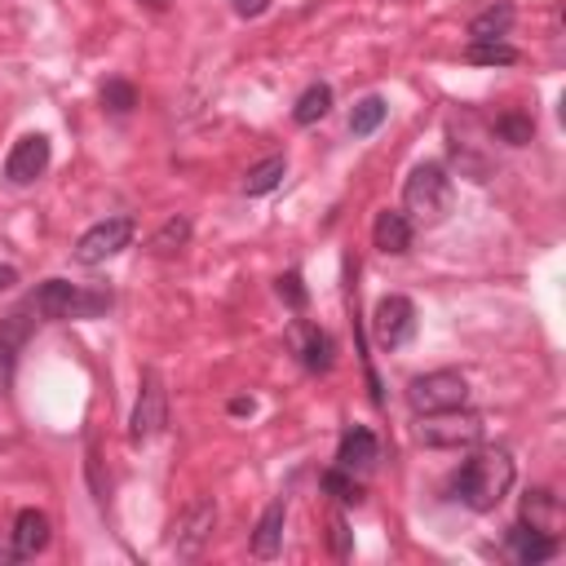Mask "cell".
<instances>
[{"instance_id":"obj_1","label":"cell","mask_w":566,"mask_h":566,"mask_svg":"<svg viewBox=\"0 0 566 566\" xmlns=\"http://www.w3.org/2000/svg\"><path fill=\"white\" fill-rule=\"evenodd\" d=\"M513 455L504 451V447H482V451H473L460 469H455V478H451V495L464 504V509H473V513H491V509H500V500L509 495V486H513Z\"/></svg>"},{"instance_id":"obj_2","label":"cell","mask_w":566,"mask_h":566,"mask_svg":"<svg viewBox=\"0 0 566 566\" xmlns=\"http://www.w3.org/2000/svg\"><path fill=\"white\" fill-rule=\"evenodd\" d=\"M27 310L49 318V323H66V318H97L111 310V292L106 287H75L66 279H44L31 296Z\"/></svg>"},{"instance_id":"obj_3","label":"cell","mask_w":566,"mask_h":566,"mask_svg":"<svg viewBox=\"0 0 566 566\" xmlns=\"http://www.w3.org/2000/svg\"><path fill=\"white\" fill-rule=\"evenodd\" d=\"M451 177L442 164H416L407 186H402V217L407 221H420V226H438L447 212H451Z\"/></svg>"},{"instance_id":"obj_4","label":"cell","mask_w":566,"mask_h":566,"mask_svg":"<svg viewBox=\"0 0 566 566\" xmlns=\"http://www.w3.org/2000/svg\"><path fill=\"white\" fill-rule=\"evenodd\" d=\"M469 402V385L460 371H424L416 380H407V407L416 416H433V411H451Z\"/></svg>"},{"instance_id":"obj_5","label":"cell","mask_w":566,"mask_h":566,"mask_svg":"<svg viewBox=\"0 0 566 566\" xmlns=\"http://www.w3.org/2000/svg\"><path fill=\"white\" fill-rule=\"evenodd\" d=\"M133 230H137V221L128 217V212H115V217H102L97 226H88L80 239H75V261L80 265H102V261H111L115 252H124L128 243H133Z\"/></svg>"},{"instance_id":"obj_6","label":"cell","mask_w":566,"mask_h":566,"mask_svg":"<svg viewBox=\"0 0 566 566\" xmlns=\"http://www.w3.org/2000/svg\"><path fill=\"white\" fill-rule=\"evenodd\" d=\"M416 438H420L424 447H451V451H460V447H473V442L482 438V416H473V411H464V407L433 411V416H420Z\"/></svg>"},{"instance_id":"obj_7","label":"cell","mask_w":566,"mask_h":566,"mask_svg":"<svg viewBox=\"0 0 566 566\" xmlns=\"http://www.w3.org/2000/svg\"><path fill=\"white\" fill-rule=\"evenodd\" d=\"M164 424H168V394H164L159 371L146 367L142 371V389H137V402H133V416H128V442H150Z\"/></svg>"},{"instance_id":"obj_8","label":"cell","mask_w":566,"mask_h":566,"mask_svg":"<svg viewBox=\"0 0 566 566\" xmlns=\"http://www.w3.org/2000/svg\"><path fill=\"white\" fill-rule=\"evenodd\" d=\"M371 336H376L380 349L407 345L416 336V305H411V296H402V292L380 296L376 310H371Z\"/></svg>"},{"instance_id":"obj_9","label":"cell","mask_w":566,"mask_h":566,"mask_svg":"<svg viewBox=\"0 0 566 566\" xmlns=\"http://www.w3.org/2000/svg\"><path fill=\"white\" fill-rule=\"evenodd\" d=\"M212 526H217V504H212V500H195V504H186V513L172 522L168 548H172L177 557H199V548L208 544Z\"/></svg>"},{"instance_id":"obj_10","label":"cell","mask_w":566,"mask_h":566,"mask_svg":"<svg viewBox=\"0 0 566 566\" xmlns=\"http://www.w3.org/2000/svg\"><path fill=\"white\" fill-rule=\"evenodd\" d=\"M49 159H53L49 137H44V133H27V137L13 142L9 159H4V181H9V186H31L35 177H44Z\"/></svg>"},{"instance_id":"obj_11","label":"cell","mask_w":566,"mask_h":566,"mask_svg":"<svg viewBox=\"0 0 566 566\" xmlns=\"http://www.w3.org/2000/svg\"><path fill=\"white\" fill-rule=\"evenodd\" d=\"M287 349L296 354V363L305 367V371H332V363H336V340L318 327V323H292L287 327Z\"/></svg>"},{"instance_id":"obj_12","label":"cell","mask_w":566,"mask_h":566,"mask_svg":"<svg viewBox=\"0 0 566 566\" xmlns=\"http://www.w3.org/2000/svg\"><path fill=\"white\" fill-rule=\"evenodd\" d=\"M376 460H380V447H376V433L367 429V424H349L345 433H340V442H336V464L345 469V473H367V469H376Z\"/></svg>"},{"instance_id":"obj_13","label":"cell","mask_w":566,"mask_h":566,"mask_svg":"<svg viewBox=\"0 0 566 566\" xmlns=\"http://www.w3.org/2000/svg\"><path fill=\"white\" fill-rule=\"evenodd\" d=\"M49 535H53L49 513H40V509H22V513L13 517V539H9V548H13L18 562H27V557H35V553L49 548Z\"/></svg>"},{"instance_id":"obj_14","label":"cell","mask_w":566,"mask_h":566,"mask_svg":"<svg viewBox=\"0 0 566 566\" xmlns=\"http://www.w3.org/2000/svg\"><path fill=\"white\" fill-rule=\"evenodd\" d=\"M504 544H509V553H513L522 566H539V562H548V557L557 553V535L535 531V526H526V522H513V526L504 531Z\"/></svg>"},{"instance_id":"obj_15","label":"cell","mask_w":566,"mask_h":566,"mask_svg":"<svg viewBox=\"0 0 566 566\" xmlns=\"http://www.w3.org/2000/svg\"><path fill=\"white\" fill-rule=\"evenodd\" d=\"M283 522H287V500L279 495V500L265 504V513H261V522L252 531V557L265 562V557H274L283 548Z\"/></svg>"},{"instance_id":"obj_16","label":"cell","mask_w":566,"mask_h":566,"mask_svg":"<svg viewBox=\"0 0 566 566\" xmlns=\"http://www.w3.org/2000/svg\"><path fill=\"white\" fill-rule=\"evenodd\" d=\"M371 243H376L385 256H402V252L411 248V221H407L402 212H394V208L376 212V221H371Z\"/></svg>"},{"instance_id":"obj_17","label":"cell","mask_w":566,"mask_h":566,"mask_svg":"<svg viewBox=\"0 0 566 566\" xmlns=\"http://www.w3.org/2000/svg\"><path fill=\"white\" fill-rule=\"evenodd\" d=\"M517 522H526V526H535V531L557 535V526H562V504H557V495H553V491H544V486L526 491V495H522V517H517Z\"/></svg>"},{"instance_id":"obj_18","label":"cell","mask_w":566,"mask_h":566,"mask_svg":"<svg viewBox=\"0 0 566 566\" xmlns=\"http://www.w3.org/2000/svg\"><path fill=\"white\" fill-rule=\"evenodd\" d=\"M27 327H31L27 310H13V314H9V323L0 327V394H4V389H9V380H13V367H18V345L27 340Z\"/></svg>"},{"instance_id":"obj_19","label":"cell","mask_w":566,"mask_h":566,"mask_svg":"<svg viewBox=\"0 0 566 566\" xmlns=\"http://www.w3.org/2000/svg\"><path fill=\"white\" fill-rule=\"evenodd\" d=\"M509 27H513V4H509V0H495V4H486L482 13H473L469 40H504Z\"/></svg>"},{"instance_id":"obj_20","label":"cell","mask_w":566,"mask_h":566,"mask_svg":"<svg viewBox=\"0 0 566 566\" xmlns=\"http://www.w3.org/2000/svg\"><path fill=\"white\" fill-rule=\"evenodd\" d=\"M283 177H287V159H283V155H265L261 164L248 168V177H243V195H248V199H261V195H270Z\"/></svg>"},{"instance_id":"obj_21","label":"cell","mask_w":566,"mask_h":566,"mask_svg":"<svg viewBox=\"0 0 566 566\" xmlns=\"http://www.w3.org/2000/svg\"><path fill=\"white\" fill-rule=\"evenodd\" d=\"M327 111H332V84L314 80V84H310V88L296 97V106H292V119H296L301 128H310V124H318Z\"/></svg>"},{"instance_id":"obj_22","label":"cell","mask_w":566,"mask_h":566,"mask_svg":"<svg viewBox=\"0 0 566 566\" xmlns=\"http://www.w3.org/2000/svg\"><path fill=\"white\" fill-rule=\"evenodd\" d=\"M385 115H389L385 97H380V93H367V97H358L354 111H349V133H354V137H371V133L385 124Z\"/></svg>"},{"instance_id":"obj_23","label":"cell","mask_w":566,"mask_h":566,"mask_svg":"<svg viewBox=\"0 0 566 566\" xmlns=\"http://www.w3.org/2000/svg\"><path fill=\"white\" fill-rule=\"evenodd\" d=\"M190 243V217H168L155 234H150V252L155 256H177Z\"/></svg>"},{"instance_id":"obj_24","label":"cell","mask_w":566,"mask_h":566,"mask_svg":"<svg viewBox=\"0 0 566 566\" xmlns=\"http://www.w3.org/2000/svg\"><path fill=\"white\" fill-rule=\"evenodd\" d=\"M464 57H469L473 66H513V62H517V49H513L509 40H469Z\"/></svg>"},{"instance_id":"obj_25","label":"cell","mask_w":566,"mask_h":566,"mask_svg":"<svg viewBox=\"0 0 566 566\" xmlns=\"http://www.w3.org/2000/svg\"><path fill=\"white\" fill-rule=\"evenodd\" d=\"M495 137L509 142V146H526V142L535 137V119L522 115V111H504V115L495 119Z\"/></svg>"},{"instance_id":"obj_26","label":"cell","mask_w":566,"mask_h":566,"mask_svg":"<svg viewBox=\"0 0 566 566\" xmlns=\"http://www.w3.org/2000/svg\"><path fill=\"white\" fill-rule=\"evenodd\" d=\"M102 106H106L115 119H124V115L137 106V88H133L128 80H119V75H115V80H106V84H102Z\"/></svg>"},{"instance_id":"obj_27","label":"cell","mask_w":566,"mask_h":566,"mask_svg":"<svg viewBox=\"0 0 566 566\" xmlns=\"http://www.w3.org/2000/svg\"><path fill=\"white\" fill-rule=\"evenodd\" d=\"M323 491H327V495H336L340 504H363V486H358V478H354V473H345L340 464H332V469L323 473Z\"/></svg>"},{"instance_id":"obj_28","label":"cell","mask_w":566,"mask_h":566,"mask_svg":"<svg viewBox=\"0 0 566 566\" xmlns=\"http://www.w3.org/2000/svg\"><path fill=\"white\" fill-rule=\"evenodd\" d=\"M274 292H279V301L287 305V310H305V301H310V292H305V283H301V274L296 270H287V274H279V283H274Z\"/></svg>"},{"instance_id":"obj_29","label":"cell","mask_w":566,"mask_h":566,"mask_svg":"<svg viewBox=\"0 0 566 566\" xmlns=\"http://www.w3.org/2000/svg\"><path fill=\"white\" fill-rule=\"evenodd\" d=\"M332 553H336V557H349V553H354V544H349V526H345L340 513L332 517Z\"/></svg>"},{"instance_id":"obj_30","label":"cell","mask_w":566,"mask_h":566,"mask_svg":"<svg viewBox=\"0 0 566 566\" xmlns=\"http://www.w3.org/2000/svg\"><path fill=\"white\" fill-rule=\"evenodd\" d=\"M230 4H234L239 18H261V13L270 9V0H230Z\"/></svg>"},{"instance_id":"obj_31","label":"cell","mask_w":566,"mask_h":566,"mask_svg":"<svg viewBox=\"0 0 566 566\" xmlns=\"http://www.w3.org/2000/svg\"><path fill=\"white\" fill-rule=\"evenodd\" d=\"M9 287H18V270L13 265H0V292H9Z\"/></svg>"},{"instance_id":"obj_32","label":"cell","mask_w":566,"mask_h":566,"mask_svg":"<svg viewBox=\"0 0 566 566\" xmlns=\"http://www.w3.org/2000/svg\"><path fill=\"white\" fill-rule=\"evenodd\" d=\"M230 416H252V398H230Z\"/></svg>"},{"instance_id":"obj_33","label":"cell","mask_w":566,"mask_h":566,"mask_svg":"<svg viewBox=\"0 0 566 566\" xmlns=\"http://www.w3.org/2000/svg\"><path fill=\"white\" fill-rule=\"evenodd\" d=\"M137 4L150 9V13H164V9H168V0H137Z\"/></svg>"},{"instance_id":"obj_34","label":"cell","mask_w":566,"mask_h":566,"mask_svg":"<svg viewBox=\"0 0 566 566\" xmlns=\"http://www.w3.org/2000/svg\"><path fill=\"white\" fill-rule=\"evenodd\" d=\"M4 562H18V557H13V548H0V566H4Z\"/></svg>"}]
</instances>
